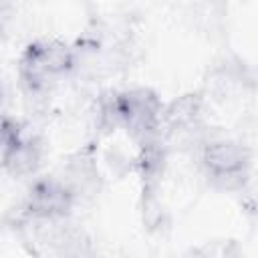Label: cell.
Returning <instances> with one entry per match:
<instances>
[{"label":"cell","instance_id":"1","mask_svg":"<svg viewBox=\"0 0 258 258\" xmlns=\"http://www.w3.org/2000/svg\"><path fill=\"white\" fill-rule=\"evenodd\" d=\"M161 101L157 93L145 87H137L123 93H113L99 103V125L105 131L125 129L127 135L143 145L159 135Z\"/></svg>","mask_w":258,"mask_h":258},{"label":"cell","instance_id":"2","mask_svg":"<svg viewBox=\"0 0 258 258\" xmlns=\"http://www.w3.org/2000/svg\"><path fill=\"white\" fill-rule=\"evenodd\" d=\"M77 64L75 50L60 40L30 42L18 60V73L30 95L46 93Z\"/></svg>","mask_w":258,"mask_h":258},{"label":"cell","instance_id":"3","mask_svg":"<svg viewBox=\"0 0 258 258\" xmlns=\"http://www.w3.org/2000/svg\"><path fill=\"white\" fill-rule=\"evenodd\" d=\"M202 165L210 181L222 189L242 187L248 177L250 153L230 139H212L202 147Z\"/></svg>","mask_w":258,"mask_h":258},{"label":"cell","instance_id":"4","mask_svg":"<svg viewBox=\"0 0 258 258\" xmlns=\"http://www.w3.org/2000/svg\"><path fill=\"white\" fill-rule=\"evenodd\" d=\"M75 204L73 191L58 177L36 179L24 200V214L32 220H64Z\"/></svg>","mask_w":258,"mask_h":258},{"label":"cell","instance_id":"5","mask_svg":"<svg viewBox=\"0 0 258 258\" xmlns=\"http://www.w3.org/2000/svg\"><path fill=\"white\" fill-rule=\"evenodd\" d=\"M202 119V97L198 93H185L165 107H161L159 115V135L165 133L167 137L189 135L198 131Z\"/></svg>","mask_w":258,"mask_h":258},{"label":"cell","instance_id":"6","mask_svg":"<svg viewBox=\"0 0 258 258\" xmlns=\"http://www.w3.org/2000/svg\"><path fill=\"white\" fill-rule=\"evenodd\" d=\"M38 165H40V145L32 137H22L16 149L12 151L4 171H8L14 177H22L34 173Z\"/></svg>","mask_w":258,"mask_h":258},{"label":"cell","instance_id":"7","mask_svg":"<svg viewBox=\"0 0 258 258\" xmlns=\"http://www.w3.org/2000/svg\"><path fill=\"white\" fill-rule=\"evenodd\" d=\"M22 131L18 127V123H14L12 119H0V169L6 167L12 151L16 149V145L22 139Z\"/></svg>","mask_w":258,"mask_h":258}]
</instances>
